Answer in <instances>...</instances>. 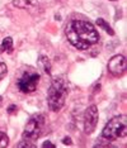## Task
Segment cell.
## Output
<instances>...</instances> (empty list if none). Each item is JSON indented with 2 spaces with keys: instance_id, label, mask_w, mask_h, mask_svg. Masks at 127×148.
<instances>
[{
  "instance_id": "1",
  "label": "cell",
  "mask_w": 127,
  "mask_h": 148,
  "mask_svg": "<svg viewBox=\"0 0 127 148\" xmlns=\"http://www.w3.org/2000/svg\"><path fill=\"white\" fill-rule=\"evenodd\" d=\"M65 33L69 42L80 51L88 49L99 41V34L94 25L86 21H70L65 28Z\"/></svg>"
},
{
  "instance_id": "2",
  "label": "cell",
  "mask_w": 127,
  "mask_h": 148,
  "mask_svg": "<svg viewBox=\"0 0 127 148\" xmlns=\"http://www.w3.org/2000/svg\"><path fill=\"white\" fill-rule=\"evenodd\" d=\"M69 95V85L62 77H53L51 86L47 91V104L52 112H59L62 109L65 100Z\"/></svg>"
},
{
  "instance_id": "3",
  "label": "cell",
  "mask_w": 127,
  "mask_h": 148,
  "mask_svg": "<svg viewBox=\"0 0 127 148\" xmlns=\"http://www.w3.org/2000/svg\"><path fill=\"white\" fill-rule=\"evenodd\" d=\"M127 134V122L125 115H117L113 116L106 127L103 128L102 138L106 140H116L118 138L126 137Z\"/></svg>"
},
{
  "instance_id": "4",
  "label": "cell",
  "mask_w": 127,
  "mask_h": 148,
  "mask_svg": "<svg viewBox=\"0 0 127 148\" xmlns=\"http://www.w3.org/2000/svg\"><path fill=\"white\" fill-rule=\"evenodd\" d=\"M45 125V116L43 115H33L31 119L28 120L27 125L24 128V132H23V139L27 140H33L38 139L42 134V129Z\"/></svg>"
},
{
  "instance_id": "5",
  "label": "cell",
  "mask_w": 127,
  "mask_h": 148,
  "mask_svg": "<svg viewBox=\"0 0 127 148\" xmlns=\"http://www.w3.org/2000/svg\"><path fill=\"white\" fill-rule=\"evenodd\" d=\"M39 76L38 72L33 71V70H29V71H26L22 75V77L18 80L17 85H18V89L21 90L22 92L24 94H31V92H35L36 89L38 86V82H39Z\"/></svg>"
},
{
  "instance_id": "6",
  "label": "cell",
  "mask_w": 127,
  "mask_h": 148,
  "mask_svg": "<svg viewBox=\"0 0 127 148\" xmlns=\"http://www.w3.org/2000/svg\"><path fill=\"white\" fill-rule=\"evenodd\" d=\"M126 57L122 55H116L113 56L108 62V71L116 77H121L126 72Z\"/></svg>"
},
{
  "instance_id": "7",
  "label": "cell",
  "mask_w": 127,
  "mask_h": 148,
  "mask_svg": "<svg viewBox=\"0 0 127 148\" xmlns=\"http://www.w3.org/2000/svg\"><path fill=\"white\" fill-rule=\"evenodd\" d=\"M98 124V109L95 105L89 106L84 114V130L86 134H92Z\"/></svg>"
},
{
  "instance_id": "8",
  "label": "cell",
  "mask_w": 127,
  "mask_h": 148,
  "mask_svg": "<svg viewBox=\"0 0 127 148\" xmlns=\"http://www.w3.org/2000/svg\"><path fill=\"white\" fill-rule=\"evenodd\" d=\"M37 4V0H13V5L21 9H31Z\"/></svg>"
},
{
  "instance_id": "9",
  "label": "cell",
  "mask_w": 127,
  "mask_h": 148,
  "mask_svg": "<svg viewBox=\"0 0 127 148\" xmlns=\"http://www.w3.org/2000/svg\"><path fill=\"white\" fill-rule=\"evenodd\" d=\"M38 67L42 70L43 72L50 73L51 72V62H50V58L46 56L41 55L38 57Z\"/></svg>"
},
{
  "instance_id": "10",
  "label": "cell",
  "mask_w": 127,
  "mask_h": 148,
  "mask_svg": "<svg viewBox=\"0 0 127 148\" xmlns=\"http://www.w3.org/2000/svg\"><path fill=\"white\" fill-rule=\"evenodd\" d=\"M12 51H13V39L10 37H6V38L3 39V43L0 46V53H4V52L10 53Z\"/></svg>"
},
{
  "instance_id": "11",
  "label": "cell",
  "mask_w": 127,
  "mask_h": 148,
  "mask_svg": "<svg viewBox=\"0 0 127 148\" xmlns=\"http://www.w3.org/2000/svg\"><path fill=\"white\" fill-rule=\"evenodd\" d=\"M97 25L99 27V28H102V29H104V31L108 33L109 36H115V31L112 29V27L107 23L104 19H102V18H98L97 19Z\"/></svg>"
},
{
  "instance_id": "12",
  "label": "cell",
  "mask_w": 127,
  "mask_h": 148,
  "mask_svg": "<svg viewBox=\"0 0 127 148\" xmlns=\"http://www.w3.org/2000/svg\"><path fill=\"white\" fill-rule=\"evenodd\" d=\"M9 144V138L4 132H0V148H5Z\"/></svg>"
},
{
  "instance_id": "13",
  "label": "cell",
  "mask_w": 127,
  "mask_h": 148,
  "mask_svg": "<svg viewBox=\"0 0 127 148\" xmlns=\"http://www.w3.org/2000/svg\"><path fill=\"white\" fill-rule=\"evenodd\" d=\"M18 147H19V148H36V144H33L31 140L23 139L22 142L18 143Z\"/></svg>"
},
{
  "instance_id": "14",
  "label": "cell",
  "mask_w": 127,
  "mask_h": 148,
  "mask_svg": "<svg viewBox=\"0 0 127 148\" xmlns=\"http://www.w3.org/2000/svg\"><path fill=\"white\" fill-rule=\"evenodd\" d=\"M6 73H8V67H6L5 63L0 62V80L4 79Z\"/></svg>"
},
{
  "instance_id": "15",
  "label": "cell",
  "mask_w": 127,
  "mask_h": 148,
  "mask_svg": "<svg viewBox=\"0 0 127 148\" xmlns=\"http://www.w3.org/2000/svg\"><path fill=\"white\" fill-rule=\"evenodd\" d=\"M15 112H18V106H17V105L12 104V105L8 106V114H14Z\"/></svg>"
},
{
  "instance_id": "16",
  "label": "cell",
  "mask_w": 127,
  "mask_h": 148,
  "mask_svg": "<svg viewBox=\"0 0 127 148\" xmlns=\"http://www.w3.org/2000/svg\"><path fill=\"white\" fill-rule=\"evenodd\" d=\"M62 143L65 144V146H71V144H72L71 138H70V137H65V138L62 139Z\"/></svg>"
},
{
  "instance_id": "17",
  "label": "cell",
  "mask_w": 127,
  "mask_h": 148,
  "mask_svg": "<svg viewBox=\"0 0 127 148\" xmlns=\"http://www.w3.org/2000/svg\"><path fill=\"white\" fill-rule=\"evenodd\" d=\"M42 147H43V148H47V147H50V148H56L55 144L51 143V142H50V140H47V142H45V143H43V144H42Z\"/></svg>"
},
{
  "instance_id": "18",
  "label": "cell",
  "mask_w": 127,
  "mask_h": 148,
  "mask_svg": "<svg viewBox=\"0 0 127 148\" xmlns=\"http://www.w3.org/2000/svg\"><path fill=\"white\" fill-rule=\"evenodd\" d=\"M1 103H3V97L0 96V105H1Z\"/></svg>"
},
{
  "instance_id": "19",
  "label": "cell",
  "mask_w": 127,
  "mask_h": 148,
  "mask_svg": "<svg viewBox=\"0 0 127 148\" xmlns=\"http://www.w3.org/2000/svg\"><path fill=\"white\" fill-rule=\"evenodd\" d=\"M111 1H117V0H111Z\"/></svg>"
}]
</instances>
